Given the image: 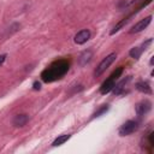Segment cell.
Returning a JSON list of instances; mask_svg holds the SVG:
<instances>
[{
  "label": "cell",
  "instance_id": "cell-11",
  "mask_svg": "<svg viewBox=\"0 0 154 154\" xmlns=\"http://www.w3.org/2000/svg\"><path fill=\"white\" fill-rule=\"evenodd\" d=\"M129 20H130V18L128 17V18H124V19H122L119 23H117V24L114 25V28L111 30V35H114L117 31H119V30H120V29H122V28H123V26H124V25H125V24H126Z\"/></svg>",
  "mask_w": 154,
  "mask_h": 154
},
{
  "label": "cell",
  "instance_id": "cell-15",
  "mask_svg": "<svg viewBox=\"0 0 154 154\" xmlns=\"http://www.w3.org/2000/svg\"><path fill=\"white\" fill-rule=\"evenodd\" d=\"M122 72H123V67H119V69H117V70H116V71H114L109 77H112L113 79H117V78L122 75Z\"/></svg>",
  "mask_w": 154,
  "mask_h": 154
},
{
  "label": "cell",
  "instance_id": "cell-3",
  "mask_svg": "<svg viewBox=\"0 0 154 154\" xmlns=\"http://www.w3.org/2000/svg\"><path fill=\"white\" fill-rule=\"evenodd\" d=\"M150 22H152V16H148V17L141 19L140 22H137V23L130 29V34H136V32L142 31L143 29H146V28L150 24Z\"/></svg>",
  "mask_w": 154,
  "mask_h": 154
},
{
  "label": "cell",
  "instance_id": "cell-12",
  "mask_svg": "<svg viewBox=\"0 0 154 154\" xmlns=\"http://www.w3.org/2000/svg\"><path fill=\"white\" fill-rule=\"evenodd\" d=\"M70 137H71V135H61V136L57 137V138L53 141V143H52V144H53L54 147H58V146H60V144L65 143Z\"/></svg>",
  "mask_w": 154,
  "mask_h": 154
},
{
  "label": "cell",
  "instance_id": "cell-13",
  "mask_svg": "<svg viewBox=\"0 0 154 154\" xmlns=\"http://www.w3.org/2000/svg\"><path fill=\"white\" fill-rule=\"evenodd\" d=\"M142 52H143V51H142L140 47H134V48H131V51H130V57L134 58V59H136V60H138L140 57H141V54H142Z\"/></svg>",
  "mask_w": 154,
  "mask_h": 154
},
{
  "label": "cell",
  "instance_id": "cell-2",
  "mask_svg": "<svg viewBox=\"0 0 154 154\" xmlns=\"http://www.w3.org/2000/svg\"><path fill=\"white\" fill-rule=\"evenodd\" d=\"M138 129V124L137 122L134 120H128L125 122L120 128H119V135L120 136H129L132 132H135Z\"/></svg>",
  "mask_w": 154,
  "mask_h": 154
},
{
  "label": "cell",
  "instance_id": "cell-4",
  "mask_svg": "<svg viewBox=\"0 0 154 154\" xmlns=\"http://www.w3.org/2000/svg\"><path fill=\"white\" fill-rule=\"evenodd\" d=\"M150 107H152L150 102L148 100H144V101H141L135 105V111L138 116H144L150 111Z\"/></svg>",
  "mask_w": 154,
  "mask_h": 154
},
{
  "label": "cell",
  "instance_id": "cell-5",
  "mask_svg": "<svg viewBox=\"0 0 154 154\" xmlns=\"http://www.w3.org/2000/svg\"><path fill=\"white\" fill-rule=\"evenodd\" d=\"M89 38H90V31L87 30V29H83V30L78 31V32L75 35V37H73V40H75V42H76L77 45H83V43H85Z\"/></svg>",
  "mask_w": 154,
  "mask_h": 154
},
{
  "label": "cell",
  "instance_id": "cell-9",
  "mask_svg": "<svg viewBox=\"0 0 154 154\" xmlns=\"http://www.w3.org/2000/svg\"><path fill=\"white\" fill-rule=\"evenodd\" d=\"M91 57H93V52H91V51H84V52L81 54L79 59H78V63H79V65L84 66L87 63H89V61H90Z\"/></svg>",
  "mask_w": 154,
  "mask_h": 154
},
{
  "label": "cell",
  "instance_id": "cell-6",
  "mask_svg": "<svg viewBox=\"0 0 154 154\" xmlns=\"http://www.w3.org/2000/svg\"><path fill=\"white\" fill-rule=\"evenodd\" d=\"M114 84H116V79H113L112 77H109V78L106 79V81L102 83V85L100 87V93H101V94H107V93H109V91L113 89Z\"/></svg>",
  "mask_w": 154,
  "mask_h": 154
},
{
  "label": "cell",
  "instance_id": "cell-8",
  "mask_svg": "<svg viewBox=\"0 0 154 154\" xmlns=\"http://www.w3.org/2000/svg\"><path fill=\"white\" fill-rule=\"evenodd\" d=\"M131 79V76H129V77H126V78H124V79H122L117 85L114 84V87H113V94L114 95H118V94H120L123 90H124V88H125V85L128 84V82Z\"/></svg>",
  "mask_w": 154,
  "mask_h": 154
},
{
  "label": "cell",
  "instance_id": "cell-10",
  "mask_svg": "<svg viewBox=\"0 0 154 154\" xmlns=\"http://www.w3.org/2000/svg\"><path fill=\"white\" fill-rule=\"evenodd\" d=\"M136 89L138 91H141V93H144V94H150L152 93V89H150L148 82H138V83H136Z\"/></svg>",
  "mask_w": 154,
  "mask_h": 154
},
{
  "label": "cell",
  "instance_id": "cell-7",
  "mask_svg": "<svg viewBox=\"0 0 154 154\" xmlns=\"http://www.w3.org/2000/svg\"><path fill=\"white\" fill-rule=\"evenodd\" d=\"M28 120H29V116H28V114H17V116L13 118L12 123H13L14 126L22 128V126H24V125L28 123Z\"/></svg>",
  "mask_w": 154,
  "mask_h": 154
},
{
  "label": "cell",
  "instance_id": "cell-14",
  "mask_svg": "<svg viewBox=\"0 0 154 154\" xmlns=\"http://www.w3.org/2000/svg\"><path fill=\"white\" fill-rule=\"evenodd\" d=\"M107 111H108V105H105V106H102V107H101L99 111H96V112L94 113V116H93V117H94V118H96V117H100L101 114L106 113Z\"/></svg>",
  "mask_w": 154,
  "mask_h": 154
},
{
  "label": "cell",
  "instance_id": "cell-17",
  "mask_svg": "<svg viewBox=\"0 0 154 154\" xmlns=\"http://www.w3.org/2000/svg\"><path fill=\"white\" fill-rule=\"evenodd\" d=\"M5 59H6V54H1V55H0V65L5 61Z\"/></svg>",
  "mask_w": 154,
  "mask_h": 154
},
{
  "label": "cell",
  "instance_id": "cell-1",
  "mask_svg": "<svg viewBox=\"0 0 154 154\" xmlns=\"http://www.w3.org/2000/svg\"><path fill=\"white\" fill-rule=\"evenodd\" d=\"M116 58H117V54L116 53H111V54H108L100 64H99V66L96 67V70H95V72H94V75H95V77H97V76H100L101 73H103L107 69H108V66L116 60Z\"/></svg>",
  "mask_w": 154,
  "mask_h": 154
},
{
  "label": "cell",
  "instance_id": "cell-16",
  "mask_svg": "<svg viewBox=\"0 0 154 154\" xmlns=\"http://www.w3.org/2000/svg\"><path fill=\"white\" fill-rule=\"evenodd\" d=\"M32 88H34V90H40L41 89V83L40 82H34Z\"/></svg>",
  "mask_w": 154,
  "mask_h": 154
}]
</instances>
